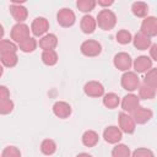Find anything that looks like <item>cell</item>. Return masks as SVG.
<instances>
[{"label": "cell", "mask_w": 157, "mask_h": 157, "mask_svg": "<svg viewBox=\"0 0 157 157\" xmlns=\"http://www.w3.org/2000/svg\"><path fill=\"white\" fill-rule=\"evenodd\" d=\"M96 23L98 25V27L101 29H103V31H110L117 25V16H115V13L112 10L103 9V10H101L98 12Z\"/></svg>", "instance_id": "1"}, {"label": "cell", "mask_w": 157, "mask_h": 157, "mask_svg": "<svg viewBox=\"0 0 157 157\" xmlns=\"http://www.w3.org/2000/svg\"><path fill=\"white\" fill-rule=\"evenodd\" d=\"M120 83H121V87L125 91L132 92V91H135V90L139 88V86H140V78H139V76H137L136 72H134V71H125L123 74V76H121Z\"/></svg>", "instance_id": "2"}, {"label": "cell", "mask_w": 157, "mask_h": 157, "mask_svg": "<svg viewBox=\"0 0 157 157\" xmlns=\"http://www.w3.org/2000/svg\"><path fill=\"white\" fill-rule=\"evenodd\" d=\"M80 50L81 53L85 55V56H90V58H93V56H98L102 52V45L98 40H94V39H87L85 40L81 47H80Z\"/></svg>", "instance_id": "3"}, {"label": "cell", "mask_w": 157, "mask_h": 157, "mask_svg": "<svg viewBox=\"0 0 157 157\" xmlns=\"http://www.w3.org/2000/svg\"><path fill=\"white\" fill-rule=\"evenodd\" d=\"M140 33L145 34L148 38L157 36V18L153 16H146L141 23Z\"/></svg>", "instance_id": "4"}, {"label": "cell", "mask_w": 157, "mask_h": 157, "mask_svg": "<svg viewBox=\"0 0 157 157\" xmlns=\"http://www.w3.org/2000/svg\"><path fill=\"white\" fill-rule=\"evenodd\" d=\"M56 21H58V23L61 27L67 28V27H71L75 23L76 16H75V13H74L72 10L64 7V9H61V10L58 11V13H56Z\"/></svg>", "instance_id": "5"}, {"label": "cell", "mask_w": 157, "mask_h": 157, "mask_svg": "<svg viewBox=\"0 0 157 157\" xmlns=\"http://www.w3.org/2000/svg\"><path fill=\"white\" fill-rule=\"evenodd\" d=\"M29 27L26 23H16L11 29V39L13 42L21 43L25 39L29 38Z\"/></svg>", "instance_id": "6"}, {"label": "cell", "mask_w": 157, "mask_h": 157, "mask_svg": "<svg viewBox=\"0 0 157 157\" xmlns=\"http://www.w3.org/2000/svg\"><path fill=\"white\" fill-rule=\"evenodd\" d=\"M113 64L120 71H129V69L132 65V60H131V56L128 53L120 52V53H118V54L114 55Z\"/></svg>", "instance_id": "7"}, {"label": "cell", "mask_w": 157, "mask_h": 157, "mask_svg": "<svg viewBox=\"0 0 157 157\" xmlns=\"http://www.w3.org/2000/svg\"><path fill=\"white\" fill-rule=\"evenodd\" d=\"M83 92L88 97L98 98V97H103V94H104V87L98 81H88L83 86Z\"/></svg>", "instance_id": "8"}, {"label": "cell", "mask_w": 157, "mask_h": 157, "mask_svg": "<svg viewBox=\"0 0 157 157\" xmlns=\"http://www.w3.org/2000/svg\"><path fill=\"white\" fill-rule=\"evenodd\" d=\"M49 29V22L45 17H36L31 25V32L36 37H43Z\"/></svg>", "instance_id": "9"}, {"label": "cell", "mask_w": 157, "mask_h": 157, "mask_svg": "<svg viewBox=\"0 0 157 157\" xmlns=\"http://www.w3.org/2000/svg\"><path fill=\"white\" fill-rule=\"evenodd\" d=\"M119 129L121 132H125V134H132L135 131V121L132 120L131 115H129L128 113H124V112H120L119 113Z\"/></svg>", "instance_id": "10"}, {"label": "cell", "mask_w": 157, "mask_h": 157, "mask_svg": "<svg viewBox=\"0 0 157 157\" xmlns=\"http://www.w3.org/2000/svg\"><path fill=\"white\" fill-rule=\"evenodd\" d=\"M140 98L134 94V93H129L126 96L123 97L121 99V108H123V112L124 113H132L136 108H139L140 105Z\"/></svg>", "instance_id": "11"}, {"label": "cell", "mask_w": 157, "mask_h": 157, "mask_svg": "<svg viewBox=\"0 0 157 157\" xmlns=\"http://www.w3.org/2000/svg\"><path fill=\"white\" fill-rule=\"evenodd\" d=\"M121 137H123V132L118 126L110 125V126H107L103 131V139L108 144H113V145L118 144L121 140Z\"/></svg>", "instance_id": "12"}, {"label": "cell", "mask_w": 157, "mask_h": 157, "mask_svg": "<svg viewBox=\"0 0 157 157\" xmlns=\"http://www.w3.org/2000/svg\"><path fill=\"white\" fill-rule=\"evenodd\" d=\"M152 117H153L152 110L144 107H139L131 113V118L135 121V124H145L148 120H151Z\"/></svg>", "instance_id": "13"}, {"label": "cell", "mask_w": 157, "mask_h": 157, "mask_svg": "<svg viewBox=\"0 0 157 157\" xmlns=\"http://www.w3.org/2000/svg\"><path fill=\"white\" fill-rule=\"evenodd\" d=\"M53 113L55 117H58L60 119H66L71 114V105L67 102L58 101L53 105Z\"/></svg>", "instance_id": "14"}, {"label": "cell", "mask_w": 157, "mask_h": 157, "mask_svg": "<svg viewBox=\"0 0 157 157\" xmlns=\"http://www.w3.org/2000/svg\"><path fill=\"white\" fill-rule=\"evenodd\" d=\"M132 65H134L135 72L142 74V72H147L150 69H152V60H151V58H148L146 55H140L134 60Z\"/></svg>", "instance_id": "15"}, {"label": "cell", "mask_w": 157, "mask_h": 157, "mask_svg": "<svg viewBox=\"0 0 157 157\" xmlns=\"http://www.w3.org/2000/svg\"><path fill=\"white\" fill-rule=\"evenodd\" d=\"M39 48L44 50H54L58 45V38L54 33H47L39 39Z\"/></svg>", "instance_id": "16"}, {"label": "cell", "mask_w": 157, "mask_h": 157, "mask_svg": "<svg viewBox=\"0 0 157 157\" xmlns=\"http://www.w3.org/2000/svg\"><path fill=\"white\" fill-rule=\"evenodd\" d=\"M10 13L13 17V20L17 21V23H23V21L28 16V11L23 5H15V4L10 6Z\"/></svg>", "instance_id": "17"}, {"label": "cell", "mask_w": 157, "mask_h": 157, "mask_svg": "<svg viewBox=\"0 0 157 157\" xmlns=\"http://www.w3.org/2000/svg\"><path fill=\"white\" fill-rule=\"evenodd\" d=\"M80 27H81V31L86 34H91L94 32L96 27H97V23H96V18L91 15H85L81 21H80Z\"/></svg>", "instance_id": "18"}, {"label": "cell", "mask_w": 157, "mask_h": 157, "mask_svg": "<svg viewBox=\"0 0 157 157\" xmlns=\"http://www.w3.org/2000/svg\"><path fill=\"white\" fill-rule=\"evenodd\" d=\"M132 43H134V47L136 48V49H139V50H146V49H148L150 47H151V38H148V37H146L145 34H142V33H136L135 36H134V38H132Z\"/></svg>", "instance_id": "19"}, {"label": "cell", "mask_w": 157, "mask_h": 157, "mask_svg": "<svg viewBox=\"0 0 157 157\" xmlns=\"http://www.w3.org/2000/svg\"><path fill=\"white\" fill-rule=\"evenodd\" d=\"M103 105L108 109H114L117 108L119 104H120V98L118 97V94L113 93V92H109V93H104L103 94Z\"/></svg>", "instance_id": "20"}, {"label": "cell", "mask_w": 157, "mask_h": 157, "mask_svg": "<svg viewBox=\"0 0 157 157\" xmlns=\"http://www.w3.org/2000/svg\"><path fill=\"white\" fill-rule=\"evenodd\" d=\"M98 140H99V136L96 131L93 130H86L82 135V144L86 146V147H93L98 144Z\"/></svg>", "instance_id": "21"}, {"label": "cell", "mask_w": 157, "mask_h": 157, "mask_svg": "<svg viewBox=\"0 0 157 157\" xmlns=\"http://www.w3.org/2000/svg\"><path fill=\"white\" fill-rule=\"evenodd\" d=\"M131 11L136 17H146L148 13V6L144 1H136L131 6Z\"/></svg>", "instance_id": "22"}, {"label": "cell", "mask_w": 157, "mask_h": 157, "mask_svg": "<svg viewBox=\"0 0 157 157\" xmlns=\"http://www.w3.org/2000/svg\"><path fill=\"white\" fill-rule=\"evenodd\" d=\"M40 151H42V153L45 155V156H52V155H54L55 151H56V144H55V141L52 140V139H45V140H43L42 144H40Z\"/></svg>", "instance_id": "23"}, {"label": "cell", "mask_w": 157, "mask_h": 157, "mask_svg": "<svg viewBox=\"0 0 157 157\" xmlns=\"http://www.w3.org/2000/svg\"><path fill=\"white\" fill-rule=\"evenodd\" d=\"M17 45L10 40V39H1L0 40V56L9 54V53H16L17 52Z\"/></svg>", "instance_id": "24"}, {"label": "cell", "mask_w": 157, "mask_h": 157, "mask_svg": "<svg viewBox=\"0 0 157 157\" xmlns=\"http://www.w3.org/2000/svg\"><path fill=\"white\" fill-rule=\"evenodd\" d=\"M18 63V56L16 53H9L5 55H1L0 58V64L5 67H13Z\"/></svg>", "instance_id": "25"}, {"label": "cell", "mask_w": 157, "mask_h": 157, "mask_svg": "<svg viewBox=\"0 0 157 157\" xmlns=\"http://www.w3.org/2000/svg\"><path fill=\"white\" fill-rule=\"evenodd\" d=\"M37 44H38V43H37V40H36L34 38L29 37V38L25 39L23 42L18 43V48H20V50H21V52H23V53H32V52H34V50H36Z\"/></svg>", "instance_id": "26"}, {"label": "cell", "mask_w": 157, "mask_h": 157, "mask_svg": "<svg viewBox=\"0 0 157 157\" xmlns=\"http://www.w3.org/2000/svg\"><path fill=\"white\" fill-rule=\"evenodd\" d=\"M42 61L48 66H53L58 63V54L55 50H44L42 53Z\"/></svg>", "instance_id": "27"}, {"label": "cell", "mask_w": 157, "mask_h": 157, "mask_svg": "<svg viewBox=\"0 0 157 157\" xmlns=\"http://www.w3.org/2000/svg\"><path fill=\"white\" fill-rule=\"evenodd\" d=\"M156 96V90L142 83L139 86V98L142 99H153Z\"/></svg>", "instance_id": "28"}, {"label": "cell", "mask_w": 157, "mask_h": 157, "mask_svg": "<svg viewBox=\"0 0 157 157\" xmlns=\"http://www.w3.org/2000/svg\"><path fill=\"white\" fill-rule=\"evenodd\" d=\"M144 83L155 90L157 88V69L152 67L146 72V75L144 77Z\"/></svg>", "instance_id": "29"}, {"label": "cell", "mask_w": 157, "mask_h": 157, "mask_svg": "<svg viewBox=\"0 0 157 157\" xmlns=\"http://www.w3.org/2000/svg\"><path fill=\"white\" fill-rule=\"evenodd\" d=\"M130 148L124 144H118L112 150V157H130Z\"/></svg>", "instance_id": "30"}, {"label": "cell", "mask_w": 157, "mask_h": 157, "mask_svg": "<svg viewBox=\"0 0 157 157\" xmlns=\"http://www.w3.org/2000/svg\"><path fill=\"white\" fill-rule=\"evenodd\" d=\"M96 5H97V4H96L94 0H78V1L76 2L77 9H78L81 12H85V13L91 12V11L94 9Z\"/></svg>", "instance_id": "31"}, {"label": "cell", "mask_w": 157, "mask_h": 157, "mask_svg": "<svg viewBox=\"0 0 157 157\" xmlns=\"http://www.w3.org/2000/svg\"><path fill=\"white\" fill-rule=\"evenodd\" d=\"M117 42L125 45V44H129L131 40H132V37H131V33L128 31V29H120L117 32Z\"/></svg>", "instance_id": "32"}, {"label": "cell", "mask_w": 157, "mask_h": 157, "mask_svg": "<svg viewBox=\"0 0 157 157\" xmlns=\"http://www.w3.org/2000/svg\"><path fill=\"white\" fill-rule=\"evenodd\" d=\"M13 102L9 98V99H2L0 101V114L1 115H6V114H10L12 110H13Z\"/></svg>", "instance_id": "33"}, {"label": "cell", "mask_w": 157, "mask_h": 157, "mask_svg": "<svg viewBox=\"0 0 157 157\" xmlns=\"http://www.w3.org/2000/svg\"><path fill=\"white\" fill-rule=\"evenodd\" d=\"M0 157H21V151L16 146H7L2 150Z\"/></svg>", "instance_id": "34"}, {"label": "cell", "mask_w": 157, "mask_h": 157, "mask_svg": "<svg viewBox=\"0 0 157 157\" xmlns=\"http://www.w3.org/2000/svg\"><path fill=\"white\" fill-rule=\"evenodd\" d=\"M130 156L131 157H155V153L150 148L140 147V148H136Z\"/></svg>", "instance_id": "35"}, {"label": "cell", "mask_w": 157, "mask_h": 157, "mask_svg": "<svg viewBox=\"0 0 157 157\" xmlns=\"http://www.w3.org/2000/svg\"><path fill=\"white\" fill-rule=\"evenodd\" d=\"M9 98H10V90L6 86L0 85V101L9 99Z\"/></svg>", "instance_id": "36"}, {"label": "cell", "mask_w": 157, "mask_h": 157, "mask_svg": "<svg viewBox=\"0 0 157 157\" xmlns=\"http://www.w3.org/2000/svg\"><path fill=\"white\" fill-rule=\"evenodd\" d=\"M156 50H157V44H151L150 47V54H151V60H157V55H156Z\"/></svg>", "instance_id": "37"}, {"label": "cell", "mask_w": 157, "mask_h": 157, "mask_svg": "<svg viewBox=\"0 0 157 157\" xmlns=\"http://www.w3.org/2000/svg\"><path fill=\"white\" fill-rule=\"evenodd\" d=\"M96 4H98V5H101V6H109V5L113 4V0H109V1H102V0H98V1H96Z\"/></svg>", "instance_id": "38"}, {"label": "cell", "mask_w": 157, "mask_h": 157, "mask_svg": "<svg viewBox=\"0 0 157 157\" xmlns=\"http://www.w3.org/2000/svg\"><path fill=\"white\" fill-rule=\"evenodd\" d=\"M76 157H92L90 153H86V152H81V153H78Z\"/></svg>", "instance_id": "39"}, {"label": "cell", "mask_w": 157, "mask_h": 157, "mask_svg": "<svg viewBox=\"0 0 157 157\" xmlns=\"http://www.w3.org/2000/svg\"><path fill=\"white\" fill-rule=\"evenodd\" d=\"M4 33H5V31H4V27L0 25V40H1V38L4 37Z\"/></svg>", "instance_id": "40"}, {"label": "cell", "mask_w": 157, "mask_h": 157, "mask_svg": "<svg viewBox=\"0 0 157 157\" xmlns=\"http://www.w3.org/2000/svg\"><path fill=\"white\" fill-rule=\"evenodd\" d=\"M2 72H4V67H2V65L0 64V77L2 76Z\"/></svg>", "instance_id": "41"}]
</instances>
